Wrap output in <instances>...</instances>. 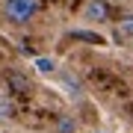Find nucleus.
<instances>
[{
    "label": "nucleus",
    "instance_id": "obj_4",
    "mask_svg": "<svg viewBox=\"0 0 133 133\" xmlns=\"http://www.w3.org/2000/svg\"><path fill=\"white\" fill-rule=\"evenodd\" d=\"M6 86H9L12 92H18V95H27V92L33 89L30 77H24L21 71H9V74H6Z\"/></svg>",
    "mask_w": 133,
    "mask_h": 133
},
{
    "label": "nucleus",
    "instance_id": "obj_2",
    "mask_svg": "<svg viewBox=\"0 0 133 133\" xmlns=\"http://www.w3.org/2000/svg\"><path fill=\"white\" fill-rule=\"evenodd\" d=\"M80 18L86 24H109L112 21V6H109V0H86L80 6Z\"/></svg>",
    "mask_w": 133,
    "mask_h": 133
},
{
    "label": "nucleus",
    "instance_id": "obj_1",
    "mask_svg": "<svg viewBox=\"0 0 133 133\" xmlns=\"http://www.w3.org/2000/svg\"><path fill=\"white\" fill-rule=\"evenodd\" d=\"M0 12L3 18L15 27H24L42 12V0H3L0 3Z\"/></svg>",
    "mask_w": 133,
    "mask_h": 133
},
{
    "label": "nucleus",
    "instance_id": "obj_8",
    "mask_svg": "<svg viewBox=\"0 0 133 133\" xmlns=\"http://www.w3.org/2000/svg\"><path fill=\"white\" fill-rule=\"evenodd\" d=\"M12 118V104L6 98H0V121H9Z\"/></svg>",
    "mask_w": 133,
    "mask_h": 133
},
{
    "label": "nucleus",
    "instance_id": "obj_6",
    "mask_svg": "<svg viewBox=\"0 0 133 133\" xmlns=\"http://www.w3.org/2000/svg\"><path fill=\"white\" fill-rule=\"evenodd\" d=\"M36 68H38L42 74H53V71H56V62H53L50 56H38V59H36Z\"/></svg>",
    "mask_w": 133,
    "mask_h": 133
},
{
    "label": "nucleus",
    "instance_id": "obj_7",
    "mask_svg": "<svg viewBox=\"0 0 133 133\" xmlns=\"http://www.w3.org/2000/svg\"><path fill=\"white\" fill-rule=\"evenodd\" d=\"M65 86H68V95H71V98H80V92H83L80 80H74L71 74H65Z\"/></svg>",
    "mask_w": 133,
    "mask_h": 133
},
{
    "label": "nucleus",
    "instance_id": "obj_3",
    "mask_svg": "<svg viewBox=\"0 0 133 133\" xmlns=\"http://www.w3.org/2000/svg\"><path fill=\"white\" fill-rule=\"evenodd\" d=\"M115 38L118 42H133V12H121L115 21Z\"/></svg>",
    "mask_w": 133,
    "mask_h": 133
},
{
    "label": "nucleus",
    "instance_id": "obj_5",
    "mask_svg": "<svg viewBox=\"0 0 133 133\" xmlns=\"http://www.w3.org/2000/svg\"><path fill=\"white\" fill-rule=\"evenodd\" d=\"M53 133H77V118L74 115H56Z\"/></svg>",
    "mask_w": 133,
    "mask_h": 133
}]
</instances>
